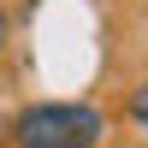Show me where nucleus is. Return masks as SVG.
Masks as SVG:
<instances>
[{
	"mask_svg": "<svg viewBox=\"0 0 148 148\" xmlns=\"http://www.w3.org/2000/svg\"><path fill=\"white\" fill-rule=\"evenodd\" d=\"M107 113L83 101H36L12 119V148H101Z\"/></svg>",
	"mask_w": 148,
	"mask_h": 148,
	"instance_id": "1",
	"label": "nucleus"
},
{
	"mask_svg": "<svg viewBox=\"0 0 148 148\" xmlns=\"http://www.w3.org/2000/svg\"><path fill=\"white\" fill-rule=\"evenodd\" d=\"M130 125H136V130H148V83L130 95Z\"/></svg>",
	"mask_w": 148,
	"mask_h": 148,
	"instance_id": "2",
	"label": "nucleus"
},
{
	"mask_svg": "<svg viewBox=\"0 0 148 148\" xmlns=\"http://www.w3.org/2000/svg\"><path fill=\"white\" fill-rule=\"evenodd\" d=\"M0 42H6V12H0Z\"/></svg>",
	"mask_w": 148,
	"mask_h": 148,
	"instance_id": "3",
	"label": "nucleus"
}]
</instances>
